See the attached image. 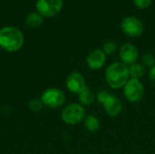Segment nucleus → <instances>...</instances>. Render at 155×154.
Here are the masks:
<instances>
[{
	"instance_id": "9",
	"label": "nucleus",
	"mask_w": 155,
	"mask_h": 154,
	"mask_svg": "<svg viewBox=\"0 0 155 154\" xmlns=\"http://www.w3.org/2000/svg\"><path fill=\"white\" fill-rule=\"evenodd\" d=\"M119 58L121 60L120 62L126 64L127 66H130L137 63V60L139 58L138 49L133 44H124L119 48Z\"/></svg>"
},
{
	"instance_id": "11",
	"label": "nucleus",
	"mask_w": 155,
	"mask_h": 154,
	"mask_svg": "<svg viewBox=\"0 0 155 154\" xmlns=\"http://www.w3.org/2000/svg\"><path fill=\"white\" fill-rule=\"evenodd\" d=\"M103 107L108 116L114 118L121 114L123 111V103L118 96L111 93V95L103 103Z\"/></svg>"
},
{
	"instance_id": "1",
	"label": "nucleus",
	"mask_w": 155,
	"mask_h": 154,
	"mask_svg": "<svg viewBox=\"0 0 155 154\" xmlns=\"http://www.w3.org/2000/svg\"><path fill=\"white\" fill-rule=\"evenodd\" d=\"M104 78L109 87L114 90L124 88L130 79L129 66L122 62H114L109 64L104 73Z\"/></svg>"
},
{
	"instance_id": "14",
	"label": "nucleus",
	"mask_w": 155,
	"mask_h": 154,
	"mask_svg": "<svg viewBox=\"0 0 155 154\" xmlns=\"http://www.w3.org/2000/svg\"><path fill=\"white\" fill-rule=\"evenodd\" d=\"M83 123L85 129L90 133H95L100 129V121L94 114L86 115Z\"/></svg>"
},
{
	"instance_id": "8",
	"label": "nucleus",
	"mask_w": 155,
	"mask_h": 154,
	"mask_svg": "<svg viewBox=\"0 0 155 154\" xmlns=\"http://www.w3.org/2000/svg\"><path fill=\"white\" fill-rule=\"evenodd\" d=\"M65 86L70 93L78 95L87 87V84L84 76L81 73L73 72L66 77Z\"/></svg>"
},
{
	"instance_id": "12",
	"label": "nucleus",
	"mask_w": 155,
	"mask_h": 154,
	"mask_svg": "<svg viewBox=\"0 0 155 154\" xmlns=\"http://www.w3.org/2000/svg\"><path fill=\"white\" fill-rule=\"evenodd\" d=\"M45 21V17H43L37 12H31L29 13L25 19V23L27 27L31 29H37L39 28Z\"/></svg>"
},
{
	"instance_id": "10",
	"label": "nucleus",
	"mask_w": 155,
	"mask_h": 154,
	"mask_svg": "<svg viewBox=\"0 0 155 154\" xmlns=\"http://www.w3.org/2000/svg\"><path fill=\"white\" fill-rule=\"evenodd\" d=\"M106 63V54L102 49H94L86 56L87 67L93 71L101 70Z\"/></svg>"
},
{
	"instance_id": "18",
	"label": "nucleus",
	"mask_w": 155,
	"mask_h": 154,
	"mask_svg": "<svg viewBox=\"0 0 155 154\" xmlns=\"http://www.w3.org/2000/svg\"><path fill=\"white\" fill-rule=\"evenodd\" d=\"M44 107L41 98H34L28 103V108L32 112H40Z\"/></svg>"
},
{
	"instance_id": "2",
	"label": "nucleus",
	"mask_w": 155,
	"mask_h": 154,
	"mask_svg": "<svg viewBox=\"0 0 155 154\" xmlns=\"http://www.w3.org/2000/svg\"><path fill=\"white\" fill-rule=\"evenodd\" d=\"M25 43V36L22 31L12 25L0 28V48L8 52L15 53L19 51Z\"/></svg>"
},
{
	"instance_id": "3",
	"label": "nucleus",
	"mask_w": 155,
	"mask_h": 154,
	"mask_svg": "<svg viewBox=\"0 0 155 154\" xmlns=\"http://www.w3.org/2000/svg\"><path fill=\"white\" fill-rule=\"evenodd\" d=\"M86 116L84 106L79 103H71L65 105L61 112V119L67 125H77L84 122Z\"/></svg>"
},
{
	"instance_id": "19",
	"label": "nucleus",
	"mask_w": 155,
	"mask_h": 154,
	"mask_svg": "<svg viewBox=\"0 0 155 154\" xmlns=\"http://www.w3.org/2000/svg\"><path fill=\"white\" fill-rule=\"evenodd\" d=\"M111 95L110 92H108L107 90H102L100 91L97 94H96V101L103 105V103L106 101V99Z\"/></svg>"
},
{
	"instance_id": "20",
	"label": "nucleus",
	"mask_w": 155,
	"mask_h": 154,
	"mask_svg": "<svg viewBox=\"0 0 155 154\" xmlns=\"http://www.w3.org/2000/svg\"><path fill=\"white\" fill-rule=\"evenodd\" d=\"M134 2L135 6L140 9L148 8L152 4V0H134Z\"/></svg>"
},
{
	"instance_id": "6",
	"label": "nucleus",
	"mask_w": 155,
	"mask_h": 154,
	"mask_svg": "<svg viewBox=\"0 0 155 154\" xmlns=\"http://www.w3.org/2000/svg\"><path fill=\"white\" fill-rule=\"evenodd\" d=\"M64 7L63 0H36L35 10L43 17H53L58 15Z\"/></svg>"
},
{
	"instance_id": "21",
	"label": "nucleus",
	"mask_w": 155,
	"mask_h": 154,
	"mask_svg": "<svg viewBox=\"0 0 155 154\" xmlns=\"http://www.w3.org/2000/svg\"><path fill=\"white\" fill-rule=\"evenodd\" d=\"M148 75H149V79H150V81H151V82H152V83H153V84L155 85V65L149 70V74H148Z\"/></svg>"
},
{
	"instance_id": "16",
	"label": "nucleus",
	"mask_w": 155,
	"mask_h": 154,
	"mask_svg": "<svg viewBox=\"0 0 155 154\" xmlns=\"http://www.w3.org/2000/svg\"><path fill=\"white\" fill-rule=\"evenodd\" d=\"M142 64L145 68L151 69L155 65V56L152 53H145L142 56Z\"/></svg>"
},
{
	"instance_id": "5",
	"label": "nucleus",
	"mask_w": 155,
	"mask_h": 154,
	"mask_svg": "<svg viewBox=\"0 0 155 154\" xmlns=\"http://www.w3.org/2000/svg\"><path fill=\"white\" fill-rule=\"evenodd\" d=\"M44 106L50 109H56L63 106L65 103L64 93L56 87H49L45 89L41 95Z\"/></svg>"
},
{
	"instance_id": "13",
	"label": "nucleus",
	"mask_w": 155,
	"mask_h": 154,
	"mask_svg": "<svg viewBox=\"0 0 155 154\" xmlns=\"http://www.w3.org/2000/svg\"><path fill=\"white\" fill-rule=\"evenodd\" d=\"M78 101L79 103L83 106L92 105L96 101V94H94V93L90 89V87L87 86L83 92L78 94Z\"/></svg>"
},
{
	"instance_id": "4",
	"label": "nucleus",
	"mask_w": 155,
	"mask_h": 154,
	"mask_svg": "<svg viewBox=\"0 0 155 154\" xmlns=\"http://www.w3.org/2000/svg\"><path fill=\"white\" fill-rule=\"evenodd\" d=\"M123 93L129 103H136L143 100L145 89L141 80L130 78L123 88Z\"/></svg>"
},
{
	"instance_id": "7",
	"label": "nucleus",
	"mask_w": 155,
	"mask_h": 154,
	"mask_svg": "<svg viewBox=\"0 0 155 154\" xmlns=\"http://www.w3.org/2000/svg\"><path fill=\"white\" fill-rule=\"evenodd\" d=\"M121 29L127 36L135 38L142 35L143 32V24L135 16H126L121 23Z\"/></svg>"
},
{
	"instance_id": "15",
	"label": "nucleus",
	"mask_w": 155,
	"mask_h": 154,
	"mask_svg": "<svg viewBox=\"0 0 155 154\" xmlns=\"http://www.w3.org/2000/svg\"><path fill=\"white\" fill-rule=\"evenodd\" d=\"M130 78L141 80L146 74V68L140 63H135L129 66Z\"/></svg>"
},
{
	"instance_id": "17",
	"label": "nucleus",
	"mask_w": 155,
	"mask_h": 154,
	"mask_svg": "<svg viewBox=\"0 0 155 154\" xmlns=\"http://www.w3.org/2000/svg\"><path fill=\"white\" fill-rule=\"evenodd\" d=\"M117 44L114 41H107L103 44L102 50L106 55H112L117 51Z\"/></svg>"
}]
</instances>
